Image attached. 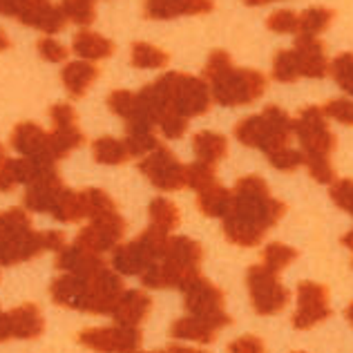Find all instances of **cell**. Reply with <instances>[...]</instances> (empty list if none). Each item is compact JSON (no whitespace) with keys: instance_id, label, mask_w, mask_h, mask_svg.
Listing matches in <instances>:
<instances>
[{"instance_id":"6da1fadb","label":"cell","mask_w":353,"mask_h":353,"mask_svg":"<svg viewBox=\"0 0 353 353\" xmlns=\"http://www.w3.org/2000/svg\"><path fill=\"white\" fill-rule=\"evenodd\" d=\"M286 215V203L275 199L268 183L257 174L235 183L233 201L224 219V235L235 246H257L266 230Z\"/></svg>"},{"instance_id":"7a4b0ae2","label":"cell","mask_w":353,"mask_h":353,"mask_svg":"<svg viewBox=\"0 0 353 353\" xmlns=\"http://www.w3.org/2000/svg\"><path fill=\"white\" fill-rule=\"evenodd\" d=\"M65 235L61 230L32 228V217L23 208H7L0 212V266H14L39 257L43 250H63Z\"/></svg>"},{"instance_id":"3957f363","label":"cell","mask_w":353,"mask_h":353,"mask_svg":"<svg viewBox=\"0 0 353 353\" xmlns=\"http://www.w3.org/2000/svg\"><path fill=\"white\" fill-rule=\"evenodd\" d=\"M203 77L210 81V99L219 105H248L266 92V77L250 68H235L230 54L215 50L206 61Z\"/></svg>"},{"instance_id":"277c9868","label":"cell","mask_w":353,"mask_h":353,"mask_svg":"<svg viewBox=\"0 0 353 353\" xmlns=\"http://www.w3.org/2000/svg\"><path fill=\"white\" fill-rule=\"evenodd\" d=\"M293 134V119L277 105H266L259 114L244 117L235 125V139L248 148L271 154L286 148Z\"/></svg>"},{"instance_id":"5b68a950","label":"cell","mask_w":353,"mask_h":353,"mask_svg":"<svg viewBox=\"0 0 353 353\" xmlns=\"http://www.w3.org/2000/svg\"><path fill=\"white\" fill-rule=\"evenodd\" d=\"M168 101V110L183 117L185 121L192 117H201L210 110V90L206 81L192 74L165 72L163 77L154 81Z\"/></svg>"},{"instance_id":"8992f818","label":"cell","mask_w":353,"mask_h":353,"mask_svg":"<svg viewBox=\"0 0 353 353\" xmlns=\"http://www.w3.org/2000/svg\"><path fill=\"white\" fill-rule=\"evenodd\" d=\"M170 235L148 226L137 239L128 244H119L112 250V266L117 275H141L148 266H152L163 255L165 241Z\"/></svg>"},{"instance_id":"52a82bcc","label":"cell","mask_w":353,"mask_h":353,"mask_svg":"<svg viewBox=\"0 0 353 353\" xmlns=\"http://www.w3.org/2000/svg\"><path fill=\"white\" fill-rule=\"evenodd\" d=\"M185 295V311L190 313V318L203 322L212 331H219L228 327L230 315L224 311V291L217 289L215 284L208 282L206 277L194 280L188 289L183 291Z\"/></svg>"},{"instance_id":"ba28073f","label":"cell","mask_w":353,"mask_h":353,"mask_svg":"<svg viewBox=\"0 0 353 353\" xmlns=\"http://www.w3.org/2000/svg\"><path fill=\"white\" fill-rule=\"evenodd\" d=\"M246 284L253 309L259 315H275L286 309L291 300V291L280 282V277L271 273L262 264L250 266L246 271Z\"/></svg>"},{"instance_id":"9c48e42d","label":"cell","mask_w":353,"mask_h":353,"mask_svg":"<svg viewBox=\"0 0 353 353\" xmlns=\"http://www.w3.org/2000/svg\"><path fill=\"white\" fill-rule=\"evenodd\" d=\"M293 132L304 148V157H329L338 145V139L318 105L300 110L297 119H293Z\"/></svg>"},{"instance_id":"30bf717a","label":"cell","mask_w":353,"mask_h":353,"mask_svg":"<svg viewBox=\"0 0 353 353\" xmlns=\"http://www.w3.org/2000/svg\"><path fill=\"white\" fill-rule=\"evenodd\" d=\"M139 170L150 179L154 188H159L163 192L181 190L185 185V165L165 145H159L150 154L141 157Z\"/></svg>"},{"instance_id":"8fae6325","label":"cell","mask_w":353,"mask_h":353,"mask_svg":"<svg viewBox=\"0 0 353 353\" xmlns=\"http://www.w3.org/2000/svg\"><path fill=\"white\" fill-rule=\"evenodd\" d=\"M79 345L85 349L99 351V353H139L141 349V329H130V327H97L81 331Z\"/></svg>"},{"instance_id":"7c38bea8","label":"cell","mask_w":353,"mask_h":353,"mask_svg":"<svg viewBox=\"0 0 353 353\" xmlns=\"http://www.w3.org/2000/svg\"><path fill=\"white\" fill-rule=\"evenodd\" d=\"M123 235H125V219L119 212H110V215L92 219L85 228H81L74 244L90 250L94 255H101L105 250H114L121 244Z\"/></svg>"},{"instance_id":"4fadbf2b","label":"cell","mask_w":353,"mask_h":353,"mask_svg":"<svg viewBox=\"0 0 353 353\" xmlns=\"http://www.w3.org/2000/svg\"><path fill=\"white\" fill-rule=\"evenodd\" d=\"M327 318H331L329 289L318 282H300V286H297V309L293 313V327L297 331H306L318 327Z\"/></svg>"},{"instance_id":"5bb4252c","label":"cell","mask_w":353,"mask_h":353,"mask_svg":"<svg viewBox=\"0 0 353 353\" xmlns=\"http://www.w3.org/2000/svg\"><path fill=\"white\" fill-rule=\"evenodd\" d=\"M12 16L18 18L23 25L34 27V30L45 34H57L63 32V27L68 25L61 5H52L48 0H14Z\"/></svg>"},{"instance_id":"9a60e30c","label":"cell","mask_w":353,"mask_h":353,"mask_svg":"<svg viewBox=\"0 0 353 353\" xmlns=\"http://www.w3.org/2000/svg\"><path fill=\"white\" fill-rule=\"evenodd\" d=\"M54 172H59L57 163L50 159H5L0 163V192L14 190L21 183L32 185Z\"/></svg>"},{"instance_id":"2e32d148","label":"cell","mask_w":353,"mask_h":353,"mask_svg":"<svg viewBox=\"0 0 353 353\" xmlns=\"http://www.w3.org/2000/svg\"><path fill=\"white\" fill-rule=\"evenodd\" d=\"M85 280H88V293H90L88 313L110 315L114 309V304L119 302V297L125 291L121 275H117L114 271H110L108 266H103L101 271L85 277Z\"/></svg>"},{"instance_id":"e0dca14e","label":"cell","mask_w":353,"mask_h":353,"mask_svg":"<svg viewBox=\"0 0 353 353\" xmlns=\"http://www.w3.org/2000/svg\"><path fill=\"white\" fill-rule=\"evenodd\" d=\"M12 148L23 157V159H50V134L45 132L41 125L32 123V121H23L12 130L9 137ZM57 163V161H54Z\"/></svg>"},{"instance_id":"ac0fdd59","label":"cell","mask_w":353,"mask_h":353,"mask_svg":"<svg viewBox=\"0 0 353 353\" xmlns=\"http://www.w3.org/2000/svg\"><path fill=\"white\" fill-rule=\"evenodd\" d=\"M295 59L300 68V77L306 79H324L329 72L327 48L318 36H297L295 41Z\"/></svg>"},{"instance_id":"d6986e66","label":"cell","mask_w":353,"mask_h":353,"mask_svg":"<svg viewBox=\"0 0 353 353\" xmlns=\"http://www.w3.org/2000/svg\"><path fill=\"white\" fill-rule=\"evenodd\" d=\"M50 295L54 302L59 306H65V309H74V311H83V313H88V309H90V293H88L85 277L65 273L52 282Z\"/></svg>"},{"instance_id":"ffe728a7","label":"cell","mask_w":353,"mask_h":353,"mask_svg":"<svg viewBox=\"0 0 353 353\" xmlns=\"http://www.w3.org/2000/svg\"><path fill=\"white\" fill-rule=\"evenodd\" d=\"M150 309H152L150 297L139 289H130V291H123V295L119 297V302L114 304V309L110 315H112L114 324H119V327L139 329V324L150 315Z\"/></svg>"},{"instance_id":"44dd1931","label":"cell","mask_w":353,"mask_h":353,"mask_svg":"<svg viewBox=\"0 0 353 353\" xmlns=\"http://www.w3.org/2000/svg\"><path fill=\"white\" fill-rule=\"evenodd\" d=\"M68 185L63 183V179L59 176V172H54L50 176H43V179L34 181L32 185H27V192L23 197V203L27 210L34 212H52L57 201L61 199L63 190Z\"/></svg>"},{"instance_id":"7402d4cb","label":"cell","mask_w":353,"mask_h":353,"mask_svg":"<svg viewBox=\"0 0 353 353\" xmlns=\"http://www.w3.org/2000/svg\"><path fill=\"white\" fill-rule=\"evenodd\" d=\"M215 5L210 0H181V3H174V0H150V3L143 5V14L145 18H152V21H170L176 16H197V14H210Z\"/></svg>"},{"instance_id":"603a6c76","label":"cell","mask_w":353,"mask_h":353,"mask_svg":"<svg viewBox=\"0 0 353 353\" xmlns=\"http://www.w3.org/2000/svg\"><path fill=\"white\" fill-rule=\"evenodd\" d=\"M103 266H105V262L101 259V255L90 253V250L81 248L77 244L65 246L57 255V268H61V271H65L68 275L90 277L92 273L101 271Z\"/></svg>"},{"instance_id":"cb8c5ba5","label":"cell","mask_w":353,"mask_h":353,"mask_svg":"<svg viewBox=\"0 0 353 353\" xmlns=\"http://www.w3.org/2000/svg\"><path fill=\"white\" fill-rule=\"evenodd\" d=\"M7 318H9V329H12V338L34 340L43 336L45 331V320L41 315V309L32 302L7 311Z\"/></svg>"},{"instance_id":"d4e9b609","label":"cell","mask_w":353,"mask_h":353,"mask_svg":"<svg viewBox=\"0 0 353 353\" xmlns=\"http://www.w3.org/2000/svg\"><path fill=\"white\" fill-rule=\"evenodd\" d=\"M99 79V68L94 63L88 61H74L68 63L61 72V81L68 94L74 99H83L88 94V90L92 88V83Z\"/></svg>"},{"instance_id":"484cf974","label":"cell","mask_w":353,"mask_h":353,"mask_svg":"<svg viewBox=\"0 0 353 353\" xmlns=\"http://www.w3.org/2000/svg\"><path fill=\"white\" fill-rule=\"evenodd\" d=\"M201 257H203V250L199 241H194L185 235H174L165 241L163 255L159 259H168V262L185 266V268H199Z\"/></svg>"},{"instance_id":"4316f807","label":"cell","mask_w":353,"mask_h":353,"mask_svg":"<svg viewBox=\"0 0 353 353\" xmlns=\"http://www.w3.org/2000/svg\"><path fill=\"white\" fill-rule=\"evenodd\" d=\"M72 50H74V54H79V57L85 59L88 63H94V61H103L108 57H112L114 43L97 32L81 30L77 36H74Z\"/></svg>"},{"instance_id":"83f0119b","label":"cell","mask_w":353,"mask_h":353,"mask_svg":"<svg viewBox=\"0 0 353 353\" xmlns=\"http://www.w3.org/2000/svg\"><path fill=\"white\" fill-rule=\"evenodd\" d=\"M192 150L197 154L199 163L206 165H215L228 154V139L219 132H210V130H203L192 137Z\"/></svg>"},{"instance_id":"f1b7e54d","label":"cell","mask_w":353,"mask_h":353,"mask_svg":"<svg viewBox=\"0 0 353 353\" xmlns=\"http://www.w3.org/2000/svg\"><path fill=\"white\" fill-rule=\"evenodd\" d=\"M230 201H233V190L224 188L219 181L197 192V206L206 217H224L230 208Z\"/></svg>"},{"instance_id":"f546056e","label":"cell","mask_w":353,"mask_h":353,"mask_svg":"<svg viewBox=\"0 0 353 353\" xmlns=\"http://www.w3.org/2000/svg\"><path fill=\"white\" fill-rule=\"evenodd\" d=\"M48 134H50V157L54 161L68 157L72 150H77V148H81L83 141H85V137H83L81 128L77 123L54 128Z\"/></svg>"},{"instance_id":"4dcf8cb0","label":"cell","mask_w":353,"mask_h":353,"mask_svg":"<svg viewBox=\"0 0 353 353\" xmlns=\"http://www.w3.org/2000/svg\"><path fill=\"white\" fill-rule=\"evenodd\" d=\"M148 215H150V226L165 235H170L181 221L179 208L168 197H154L150 201V208H148Z\"/></svg>"},{"instance_id":"1f68e13d","label":"cell","mask_w":353,"mask_h":353,"mask_svg":"<svg viewBox=\"0 0 353 353\" xmlns=\"http://www.w3.org/2000/svg\"><path fill=\"white\" fill-rule=\"evenodd\" d=\"M79 201H81V212L83 219H97L110 215V212H117V203L110 197L105 190L101 188H85L79 190Z\"/></svg>"},{"instance_id":"d6a6232c","label":"cell","mask_w":353,"mask_h":353,"mask_svg":"<svg viewBox=\"0 0 353 353\" xmlns=\"http://www.w3.org/2000/svg\"><path fill=\"white\" fill-rule=\"evenodd\" d=\"M170 336L176 340H190V342H199V345H210V342L217 340V331H212L210 327H206V324L194 318H179L176 322H172Z\"/></svg>"},{"instance_id":"836d02e7","label":"cell","mask_w":353,"mask_h":353,"mask_svg":"<svg viewBox=\"0 0 353 353\" xmlns=\"http://www.w3.org/2000/svg\"><path fill=\"white\" fill-rule=\"evenodd\" d=\"M92 154H94V159L103 165H121L130 159L125 143L114 137L94 139V143H92Z\"/></svg>"},{"instance_id":"e575fe53","label":"cell","mask_w":353,"mask_h":353,"mask_svg":"<svg viewBox=\"0 0 353 353\" xmlns=\"http://www.w3.org/2000/svg\"><path fill=\"white\" fill-rule=\"evenodd\" d=\"M130 61H132V65L139 70H159L170 63V57H168V52H163L161 48H157V45H150L145 41H137L132 45Z\"/></svg>"},{"instance_id":"d590c367","label":"cell","mask_w":353,"mask_h":353,"mask_svg":"<svg viewBox=\"0 0 353 353\" xmlns=\"http://www.w3.org/2000/svg\"><path fill=\"white\" fill-rule=\"evenodd\" d=\"M333 14L331 9H324V7H313V9H306L300 16H297V32L300 36H318L320 32H324L333 21Z\"/></svg>"},{"instance_id":"8d00e7d4","label":"cell","mask_w":353,"mask_h":353,"mask_svg":"<svg viewBox=\"0 0 353 353\" xmlns=\"http://www.w3.org/2000/svg\"><path fill=\"white\" fill-rule=\"evenodd\" d=\"M297 255L300 253H297L293 246H286L282 241H271L262 253V259H264L262 266L277 275L280 271H284L286 266H291L297 259Z\"/></svg>"},{"instance_id":"74e56055","label":"cell","mask_w":353,"mask_h":353,"mask_svg":"<svg viewBox=\"0 0 353 353\" xmlns=\"http://www.w3.org/2000/svg\"><path fill=\"white\" fill-rule=\"evenodd\" d=\"M54 219L63 221V224H72V221H81L83 212H81V201H79V192H74L70 188H65L61 199L57 201V206L50 212Z\"/></svg>"},{"instance_id":"f35d334b","label":"cell","mask_w":353,"mask_h":353,"mask_svg":"<svg viewBox=\"0 0 353 353\" xmlns=\"http://www.w3.org/2000/svg\"><path fill=\"white\" fill-rule=\"evenodd\" d=\"M273 79L280 81V83H295L297 79H302L293 50H280V52L275 54V61H273Z\"/></svg>"},{"instance_id":"ab89813d","label":"cell","mask_w":353,"mask_h":353,"mask_svg":"<svg viewBox=\"0 0 353 353\" xmlns=\"http://www.w3.org/2000/svg\"><path fill=\"white\" fill-rule=\"evenodd\" d=\"M61 9L68 21L83 27L92 25L97 18V5L90 3V0H68V3H61Z\"/></svg>"},{"instance_id":"60d3db41","label":"cell","mask_w":353,"mask_h":353,"mask_svg":"<svg viewBox=\"0 0 353 353\" xmlns=\"http://www.w3.org/2000/svg\"><path fill=\"white\" fill-rule=\"evenodd\" d=\"M212 183H217V174H215V168H212V165L199 163V161L185 165V185H190L192 190L201 192Z\"/></svg>"},{"instance_id":"b9f144b4","label":"cell","mask_w":353,"mask_h":353,"mask_svg":"<svg viewBox=\"0 0 353 353\" xmlns=\"http://www.w3.org/2000/svg\"><path fill=\"white\" fill-rule=\"evenodd\" d=\"M108 105L117 117L123 119L125 123L137 117V94L134 92H128V90L112 92V94L108 97Z\"/></svg>"},{"instance_id":"7bdbcfd3","label":"cell","mask_w":353,"mask_h":353,"mask_svg":"<svg viewBox=\"0 0 353 353\" xmlns=\"http://www.w3.org/2000/svg\"><path fill=\"white\" fill-rule=\"evenodd\" d=\"M125 148L130 157H145L157 150L161 143L152 132H125Z\"/></svg>"},{"instance_id":"ee69618b","label":"cell","mask_w":353,"mask_h":353,"mask_svg":"<svg viewBox=\"0 0 353 353\" xmlns=\"http://www.w3.org/2000/svg\"><path fill=\"white\" fill-rule=\"evenodd\" d=\"M266 159L273 168L282 170V172H293V170L300 168V165H304V154L300 150H293L291 145L280 148V150L266 154Z\"/></svg>"},{"instance_id":"f6af8a7d","label":"cell","mask_w":353,"mask_h":353,"mask_svg":"<svg viewBox=\"0 0 353 353\" xmlns=\"http://www.w3.org/2000/svg\"><path fill=\"white\" fill-rule=\"evenodd\" d=\"M351 70H353V57L351 52H345V54H338L336 59H333V65H331V74L336 83L351 94L353 92V79H351Z\"/></svg>"},{"instance_id":"bcb514c9","label":"cell","mask_w":353,"mask_h":353,"mask_svg":"<svg viewBox=\"0 0 353 353\" xmlns=\"http://www.w3.org/2000/svg\"><path fill=\"white\" fill-rule=\"evenodd\" d=\"M266 27L275 34H295L297 32V14L291 9H280L266 18Z\"/></svg>"},{"instance_id":"7dc6e473","label":"cell","mask_w":353,"mask_h":353,"mask_svg":"<svg viewBox=\"0 0 353 353\" xmlns=\"http://www.w3.org/2000/svg\"><path fill=\"white\" fill-rule=\"evenodd\" d=\"M304 165L318 183H331L333 176H336L329 157H304Z\"/></svg>"},{"instance_id":"c3c4849f","label":"cell","mask_w":353,"mask_h":353,"mask_svg":"<svg viewBox=\"0 0 353 353\" xmlns=\"http://www.w3.org/2000/svg\"><path fill=\"white\" fill-rule=\"evenodd\" d=\"M320 110L324 117L338 121V123H345V125L353 123V105L349 99H331L329 103Z\"/></svg>"},{"instance_id":"681fc988","label":"cell","mask_w":353,"mask_h":353,"mask_svg":"<svg viewBox=\"0 0 353 353\" xmlns=\"http://www.w3.org/2000/svg\"><path fill=\"white\" fill-rule=\"evenodd\" d=\"M157 125L161 128L165 139H181L185 134V130H188V121L179 114H174V112H168V114L161 117V121Z\"/></svg>"},{"instance_id":"f907efd6","label":"cell","mask_w":353,"mask_h":353,"mask_svg":"<svg viewBox=\"0 0 353 353\" xmlns=\"http://www.w3.org/2000/svg\"><path fill=\"white\" fill-rule=\"evenodd\" d=\"M331 199L336 201V206L345 212H351L353 208V183L351 179H340L331 185Z\"/></svg>"},{"instance_id":"816d5d0a","label":"cell","mask_w":353,"mask_h":353,"mask_svg":"<svg viewBox=\"0 0 353 353\" xmlns=\"http://www.w3.org/2000/svg\"><path fill=\"white\" fill-rule=\"evenodd\" d=\"M36 50H39V54L48 63H63L70 54V50H65L57 39H50V36L48 39H41L39 45H36Z\"/></svg>"},{"instance_id":"f5cc1de1","label":"cell","mask_w":353,"mask_h":353,"mask_svg":"<svg viewBox=\"0 0 353 353\" xmlns=\"http://www.w3.org/2000/svg\"><path fill=\"white\" fill-rule=\"evenodd\" d=\"M50 119L54 128H61V125H74L79 114L70 103H54L50 108Z\"/></svg>"},{"instance_id":"db71d44e","label":"cell","mask_w":353,"mask_h":353,"mask_svg":"<svg viewBox=\"0 0 353 353\" xmlns=\"http://www.w3.org/2000/svg\"><path fill=\"white\" fill-rule=\"evenodd\" d=\"M230 353H266L264 340L257 336H241L228 345Z\"/></svg>"},{"instance_id":"11a10c76","label":"cell","mask_w":353,"mask_h":353,"mask_svg":"<svg viewBox=\"0 0 353 353\" xmlns=\"http://www.w3.org/2000/svg\"><path fill=\"white\" fill-rule=\"evenodd\" d=\"M12 338V329H9V318L7 313L0 311V342H5Z\"/></svg>"},{"instance_id":"9f6ffc18","label":"cell","mask_w":353,"mask_h":353,"mask_svg":"<svg viewBox=\"0 0 353 353\" xmlns=\"http://www.w3.org/2000/svg\"><path fill=\"white\" fill-rule=\"evenodd\" d=\"M168 353H208V351H199V349L183 347V345H172V347L168 349Z\"/></svg>"},{"instance_id":"6f0895ef","label":"cell","mask_w":353,"mask_h":353,"mask_svg":"<svg viewBox=\"0 0 353 353\" xmlns=\"http://www.w3.org/2000/svg\"><path fill=\"white\" fill-rule=\"evenodd\" d=\"M9 45H12V41H9V36L5 34V30L0 27V52L9 50Z\"/></svg>"},{"instance_id":"680465c9","label":"cell","mask_w":353,"mask_h":353,"mask_svg":"<svg viewBox=\"0 0 353 353\" xmlns=\"http://www.w3.org/2000/svg\"><path fill=\"white\" fill-rule=\"evenodd\" d=\"M7 159V154H5V148H3V143H0V163H3Z\"/></svg>"},{"instance_id":"91938a15","label":"cell","mask_w":353,"mask_h":353,"mask_svg":"<svg viewBox=\"0 0 353 353\" xmlns=\"http://www.w3.org/2000/svg\"><path fill=\"white\" fill-rule=\"evenodd\" d=\"M139 353H168V351H139Z\"/></svg>"},{"instance_id":"94428289","label":"cell","mask_w":353,"mask_h":353,"mask_svg":"<svg viewBox=\"0 0 353 353\" xmlns=\"http://www.w3.org/2000/svg\"><path fill=\"white\" fill-rule=\"evenodd\" d=\"M293 353H304V351H293Z\"/></svg>"}]
</instances>
